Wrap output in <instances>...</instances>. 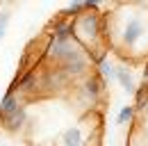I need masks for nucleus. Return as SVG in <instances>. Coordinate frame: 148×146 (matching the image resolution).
<instances>
[{
  "label": "nucleus",
  "mask_w": 148,
  "mask_h": 146,
  "mask_svg": "<svg viewBox=\"0 0 148 146\" xmlns=\"http://www.w3.org/2000/svg\"><path fill=\"white\" fill-rule=\"evenodd\" d=\"M144 34V21L141 18H137V16H132L125 23V30H123V39H125V43H137L139 41V36Z\"/></svg>",
  "instance_id": "nucleus-1"
},
{
  "label": "nucleus",
  "mask_w": 148,
  "mask_h": 146,
  "mask_svg": "<svg viewBox=\"0 0 148 146\" xmlns=\"http://www.w3.org/2000/svg\"><path fill=\"white\" fill-rule=\"evenodd\" d=\"M25 119H27V112H25V107H18V110H14L12 114L2 116V123L7 126V130L16 132V130H21V126L25 123Z\"/></svg>",
  "instance_id": "nucleus-2"
},
{
  "label": "nucleus",
  "mask_w": 148,
  "mask_h": 146,
  "mask_svg": "<svg viewBox=\"0 0 148 146\" xmlns=\"http://www.w3.org/2000/svg\"><path fill=\"white\" fill-rule=\"evenodd\" d=\"M62 142H64L66 146H80L82 144V132H80V128L77 126L66 128V130L62 132Z\"/></svg>",
  "instance_id": "nucleus-3"
},
{
  "label": "nucleus",
  "mask_w": 148,
  "mask_h": 146,
  "mask_svg": "<svg viewBox=\"0 0 148 146\" xmlns=\"http://www.w3.org/2000/svg\"><path fill=\"white\" fill-rule=\"evenodd\" d=\"M18 107H21V103H18V98H16V94L9 91L2 98V103H0V116H7V114H12L14 110H18Z\"/></svg>",
  "instance_id": "nucleus-4"
},
{
  "label": "nucleus",
  "mask_w": 148,
  "mask_h": 146,
  "mask_svg": "<svg viewBox=\"0 0 148 146\" xmlns=\"http://www.w3.org/2000/svg\"><path fill=\"white\" fill-rule=\"evenodd\" d=\"M114 78L121 82V87H123L125 91H134V80H132V75H130L128 69H116Z\"/></svg>",
  "instance_id": "nucleus-5"
},
{
  "label": "nucleus",
  "mask_w": 148,
  "mask_h": 146,
  "mask_svg": "<svg viewBox=\"0 0 148 146\" xmlns=\"http://www.w3.org/2000/svg\"><path fill=\"white\" fill-rule=\"evenodd\" d=\"M132 116H134V107H132V105H123L121 112L116 114V123H128Z\"/></svg>",
  "instance_id": "nucleus-6"
},
{
  "label": "nucleus",
  "mask_w": 148,
  "mask_h": 146,
  "mask_svg": "<svg viewBox=\"0 0 148 146\" xmlns=\"http://www.w3.org/2000/svg\"><path fill=\"white\" fill-rule=\"evenodd\" d=\"M7 25H9V14H0V39L7 32Z\"/></svg>",
  "instance_id": "nucleus-7"
},
{
  "label": "nucleus",
  "mask_w": 148,
  "mask_h": 146,
  "mask_svg": "<svg viewBox=\"0 0 148 146\" xmlns=\"http://www.w3.org/2000/svg\"><path fill=\"white\" fill-rule=\"evenodd\" d=\"M100 71L105 73V78H114V73H116V69H112L107 62H100Z\"/></svg>",
  "instance_id": "nucleus-8"
}]
</instances>
